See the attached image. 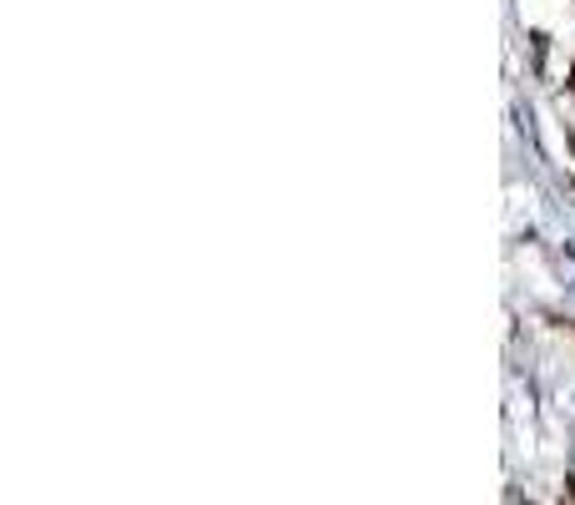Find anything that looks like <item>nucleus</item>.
<instances>
[{"mask_svg": "<svg viewBox=\"0 0 575 505\" xmlns=\"http://www.w3.org/2000/svg\"><path fill=\"white\" fill-rule=\"evenodd\" d=\"M560 505H575V500H560Z\"/></svg>", "mask_w": 575, "mask_h": 505, "instance_id": "1", "label": "nucleus"}, {"mask_svg": "<svg viewBox=\"0 0 575 505\" xmlns=\"http://www.w3.org/2000/svg\"><path fill=\"white\" fill-rule=\"evenodd\" d=\"M570 86H575V76H570Z\"/></svg>", "mask_w": 575, "mask_h": 505, "instance_id": "2", "label": "nucleus"}]
</instances>
